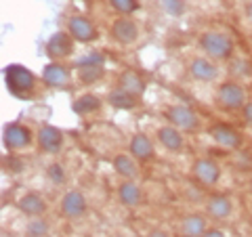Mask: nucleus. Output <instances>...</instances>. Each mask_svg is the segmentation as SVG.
Instances as JSON below:
<instances>
[{
    "label": "nucleus",
    "instance_id": "nucleus-1",
    "mask_svg": "<svg viewBox=\"0 0 252 237\" xmlns=\"http://www.w3.org/2000/svg\"><path fill=\"white\" fill-rule=\"evenodd\" d=\"M200 49L206 53V57L215 59V61H229L235 53V40L219 30H206L202 31L198 38Z\"/></svg>",
    "mask_w": 252,
    "mask_h": 237
},
{
    "label": "nucleus",
    "instance_id": "nucleus-2",
    "mask_svg": "<svg viewBox=\"0 0 252 237\" xmlns=\"http://www.w3.org/2000/svg\"><path fill=\"white\" fill-rule=\"evenodd\" d=\"M4 82H6V89L13 97H19V99H28L32 92L36 89V76L30 72L28 67L17 65V63H11L6 65L4 69Z\"/></svg>",
    "mask_w": 252,
    "mask_h": 237
},
{
    "label": "nucleus",
    "instance_id": "nucleus-3",
    "mask_svg": "<svg viewBox=\"0 0 252 237\" xmlns=\"http://www.w3.org/2000/svg\"><path fill=\"white\" fill-rule=\"evenodd\" d=\"M215 101L223 112H242V107L248 103L246 90H244V86L235 80H225L223 84H219Z\"/></svg>",
    "mask_w": 252,
    "mask_h": 237
},
{
    "label": "nucleus",
    "instance_id": "nucleus-4",
    "mask_svg": "<svg viewBox=\"0 0 252 237\" xmlns=\"http://www.w3.org/2000/svg\"><path fill=\"white\" fill-rule=\"evenodd\" d=\"M76 76L84 86L97 84L105 76V57L101 53H89L76 61Z\"/></svg>",
    "mask_w": 252,
    "mask_h": 237
},
{
    "label": "nucleus",
    "instance_id": "nucleus-5",
    "mask_svg": "<svg viewBox=\"0 0 252 237\" xmlns=\"http://www.w3.org/2000/svg\"><path fill=\"white\" fill-rule=\"evenodd\" d=\"M109 36L112 40L120 46H132L135 42H139L141 38V28L139 23L130 17V15H120L112 21V28H109Z\"/></svg>",
    "mask_w": 252,
    "mask_h": 237
},
{
    "label": "nucleus",
    "instance_id": "nucleus-6",
    "mask_svg": "<svg viewBox=\"0 0 252 237\" xmlns=\"http://www.w3.org/2000/svg\"><path fill=\"white\" fill-rule=\"evenodd\" d=\"M34 141V132H32L26 124H19V122H11L4 126L2 130V145L6 151H21L32 145Z\"/></svg>",
    "mask_w": 252,
    "mask_h": 237
},
{
    "label": "nucleus",
    "instance_id": "nucleus-7",
    "mask_svg": "<svg viewBox=\"0 0 252 237\" xmlns=\"http://www.w3.org/2000/svg\"><path fill=\"white\" fill-rule=\"evenodd\" d=\"M76 49V40L72 38L67 30H59L46 40V55H49L51 61H63L69 59L74 55Z\"/></svg>",
    "mask_w": 252,
    "mask_h": 237
},
{
    "label": "nucleus",
    "instance_id": "nucleus-8",
    "mask_svg": "<svg viewBox=\"0 0 252 237\" xmlns=\"http://www.w3.org/2000/svg\"><path fill=\"white\" fill-rule=\"evenodd\" d=\"M36 143L40 147V151L46 155H57L63 145H65V134H63L61 128L53 124H44L38 128L36 132Z\"/></svg>",
    "mask_w": 252,
    "mask_h": 237
},
{
    "label": "nucleus",
    "instance_id": "nucleus-9",
    "mask_svg": "<svg viewBox=\"0 0 252 237\" xmlns=\"http://www.w3.org/2000/svg\"><path fill=\"white\" fill-rule=\"evenodd\" d=\"M164 118L168 120V124L177 126L183 132H193L200 128V116L187 105H172L164 112Z\"/></svg>",
    "mask_w": 252,
    "mask_h": 237
},
{
    "label": "nucleus",
    "instance_id": "nucleus-10",
    "mask_svg": "<svg viewBox=\"0 0 252 237\" xmlns=\"http://www.w3.org/2000/svg\"><path fill=\"white\" fill-rule=\"evenodd\" d=\"M65 30L72 34V38L76 42L80 44H91L99 38V31H97V26L84 15H72L65 23Z\"/></svg>",
    "mask_w": 252,
    "mask_h": 237
},
{
    "label": "nucleus",
    "instance_id": "nucleus-11",
    "mask_svg": "<svg viewBox=\"0 0 252 237\" xmlns=\"http://www.w3.org/2000/svg\"><path fill=\"white\" fill-rule=\"evenodd\" d=\"M191 177L202 187H215L220 180V166L212 157H198L191 164Z\"/></svg>",
    "mask_w": 252,
    "mask_h": 237
},
{
    "label": "nucleus",
    "instance_id": "nucleus-12",
    "mask_svg": "<svg viewBox=\"0 0 252 237\" xmlns=\"http://www.w3.org/2000/svg\"><path fill=\"white\" fill-rule=\"evenodd\" d=\"M59 206H61V214L65 218L78 220L89 212V200H86V195L80 191V189H67L61 197Z\"/></svg>",
    "mask_w": 252,
    "mask_h": 237
},
{
    "label": "nucleus",
    "instance_id": "nucleus-13",
    "mask_svg": "<svg viewBox=\"0 0 252 237\" xmlns=\"http://www.w3.org/2000/svg\"><path fill=\"white\" fill-rule=\"evenodd\" d=\"M208 134H210V139L215 141L219 147L229 149V151H235V149H240L242 143H244L240 130H235L231 124H225V122L212 124L210 130H208Z\"/></svg>",
    "mask_w": 252,
    "mask_h": 237
},
{
    "label": "nucleus",
    "instance_id": "nucleus-14",
    "mask_svg": "<svg viewBox=\"0 0 252 237\" xmlns=\"http://www.w3.org/2000/svg\"><path fill=\"white\" fill-rule=\"evenodd\" d=\"M42 82L49 89H67L72 84V69L61 61H51L42 69Z\"/></svg>",
    "mask_w": 252,
    "mask_h": 237
},
{
    "label": "nucleus",
    "instance_id": "nucleus-15",
    "mask_svg": "<svg viewBox=\"0 0 252 237\" xmlns=\"http://www.w3.org/2000/svg\"><path fill=\"white\" fill-rule=\"evenodd\" d=\"M187 72L198 82H215L219 78V65L210 57H193L187 65Z\"/></svg>",
    "mask_w": 252,
    "mask_h": 237
},
{
    "label": "nucleus",
    "instance_id": "nucleus-16",
    "mask_svg": "<svg viewBox=\"0 0 252 237\" xmlns=\"http://www.w3.org/2000/svg\"><path fill=\"white\" fill-rule=\"evenodd\" d=\"M128 153L135 157L139 164H147L156 157V147L154 141L147 137L145 132H135L128 141Z\"/></svg>",
    "mask_w": 252,
    "mask_h": 237
},
{
    "label": "nucleus",
    "instance_id": "nucleus-17",
    "mask_svg": "<svg viewBox=\"0 0 252 237\" xmlns=\"http://www.w3.org/2000/svg\"><path fill=\"white\" fill-rule=\"evenodd\" d=\"M156 137H158V143H160L170 153H181L185 149V134H183V130H179L177 126H172V124L160 126V128L156 130Z\"/></svg>",
    "mask_w": 252,
    "mask_h": 237
},
{
    "label": "nucleus",
    "instance_id": "nucleus-18",
    "mask_svg": "<svg viewBox=\"0 0 252 237\" xmlns=\"http://www.w3.org/2000/svg\"><path fill=\"white\" fill-rule=\"evenodd\" d=\"M17 208L21 214L34 218V216H44L46 210H49V204H46L44 195H40L38 191H28L17 200Z\"/></svg>",
    "mask_w": 252,
    "mask_h": 237
},
{
    "label": "nucleus",
    "instance_id": "nucleus-19",
    "mask_svg": "<svg viewBox=\"0 0 252 237\" xmlns=\"http://www.w3.org/2000/svg\"><path fill=\"white\" fill-rule=\"evenodd\" d=\"M233 212V202L225 193H212L206 200V216L212 220H227Z\"/></svg>",
    "mask_w": 252,
    "mask_h": 237
},
{
    "label": "nucleus",
    "instance_id": "nucleus-20",
    "mask_svg": "<svg viewBox=\"0 0 252 237\" xmlns=\"http://www.w3.org/2000/svg\"><path fill=\"white\" fill-rule=\"evenodd\" d=\"M116 195H118V202H120L124 208H137L143 204V191H141V187L135 180H122V183L118 185Z\"/></svg>",
    "mask_w": 252,
    "mask_h": 237
},
{
    "label": "nucleus",
    "instance_id": "nucleus-21",
    "mask_svg": "<svg viewBox=\"0 0 252 237\" xmlns=\"http://www.w3.org/2000/svg\"><path fill=\"white\" fill-rule=\"evenodd\" d=\"M112 168L118 177H122V180H135L139 177V162L130 153H116Z\"/></svg>",
    "mask_w": 252,
    "mask_h": 237
},
{
    "label": "nucleus",
    "instance_id": "nucleus-22",
    "mask_svg": "<svg viewBox=\"0 0 252 237\" xmlns=\"http://www.w3.org/2000/svg\"><path fill=\"white\" fill-rule=\"evenodd\" d=\"M118 86L120 89H124L126 92H130V94H135V97H143V92H145V80H143V76H141L137 69H124V72H120V76H118Z\"/></svg>",
    "mask_w": 252,
    "mask_h": 237
},
{
    "label": "nucleus",
    "instance_id": "nucleus-23",
    "mask_svg": "<svg viewBox=\"0 0 252 237\" xmlns=\"http://www.w3.org/2000/svg\"><path fill=\"white\" fill-rule=\"evenodd\" d=\"M107 103L116 109H122V112H132V109H137L141 105V99L130 92H126L120 86H116V89H112L107 94Z\"/></svg>",
    "mask_w": 252,
    "mask_h": 237
},
{
    "label": "nucleus",
    "instance_id": "nucleus-24",
    "mask_svg": "<svg viewBox=\"0 0 252 237\" xmlns=\"http://www.w3.org/2000/svg\"><path fill=\"white\" fill-rule=\"evenodd\" d=\"M206 229V216L200 214V212H191V214H185L181 218V235L183 237H200Z\"/></svg>",
    "mask_w": 252,
    "mask_h": 237
},
{
    "label": "nucleus",
    "instance_id": "nucleus-25",
    "mask_svg": "<svg viewBox=\"0 0 252 237\" xmlns=\"http://www.w3.org/2000/svg\"><path fill=\"white\" fill-rule=\"evenodd\" d=\"M101 107H103V101H101L97 94L84 92L72 103V112L78 116H93V114H99Z\"/></svg>",
    "mask_w": 252,
    "mask_h": 237
},
{
    "label": "nucleus",
    "instance_id": "nucleus-26",
    "mask_svg": "<svg viewBox=\"0 0 252 237\" xmlns=\"http://www.w3.org/2000/svg\"><path fill=\"white\" fill-rule=\"evenodd\" d=\"M26 237H49L51 235V225L49 220L42 216H34L26 223Z\"/></svg>",
    "mask_w": 252,
    "mask_h": 237
},
{
    "label": "nucleus",
    "instance_id": "nucleus-27",
    "mask_svg": "<svg viewBox=\"0 0 252 237\" xmlns=\"http://www.w3.org/2000/svg\"><path fill=\"white\" fill-rule=\"evenodd\" d=\"M46 178H49L53 185H63L67 180L65 166H63L61 162H51L49 166H46Z\"/></svg>",
    "mask_w": 252,
    "mask_h": 237
},
{
    "label": "nucleus",
    "instance_id": "nucleus-28",
    "mask_svg": "<svg viewBox=\"0 0 252 237\" xmlns=\"http://www.w3.org/2000/svg\"><path fill=\"white\" fill-rule=\"evenodd\" d=\"M109 4H112V9L120 15H132L141 9L139 0H109Z\"/></svg>",
    "mask_w": 252,
    "mask_h": 237
},
{
    "label": "nucleus",
    "instance_id": "nucleus-29",
    "mask_svg": "<svg viewBox=\"0 0 252 237\" xmlns=\"http://www.w3.org/2000/svg\"><path fill=\"white\" fill-rule=\"evenodd\" d=\"M160 4H162L164 13L170 15V17H181V15L187 11L185 0H160Z\"/></svg>",
    "mask_w": 252,
    "mask_h": 237
},
{
    "label": "nucleus",
    "instance_id": "nucleus-30",
    "mask_svg": "<svg viewBox=\"0 0 252 237\" xmlns=\"http://www.w3.org/2000/svg\"><path fill=\"white\" fill-rule=\"evenodd\" d=\"M2 164H4L6 170L15 172V175H19V172H23V168H26V162H23V157L17 155L15 151H9V157H4Z\"/></svg>",
    "mask_w": 252,
    "mask_h": 237
},
{
    "label": "nucleus",
    "instance_id": "nucleus-31",
    "mask_svg": "<svg viewBox=\"0 0 252 237\" xmlns=\"http://www.w3.org/2000/svg\"><path fill=\"white\" fill-rule=\"evenodd\" d=\"M242 118H244V124L252 128V101H248L246 105L242 107Z\"/></svg>",
    "mask_w": 252,
    "mask_h": 237
},
{
    "label": "nucleus",
    "instance_id": "nucleus-32",
    "mask_svg": "<svg viewBox=\"0 0 252 237\" xmlns=\"http://www.w3.org/2000/svg\"><path fill=\"white\" fill-rule=\"evenodd\" d=\"M200 237H227V235L220 231V229H206V231H204Z\"/></svg>",
    "mask_w": 252,
    "mask_h": 237
},
{
    "label": "nucleus",
    "instance_id": "nucleus-33",
    "mask_svg": "<svg viewBox=\"0 0 252 237\" xmlns=\"http://www.w3.org/2000/svg\"><path fill=\"white\" fill-rule=\"evenodd\" d=\"M147 237H170L164 229H154V231H149V235Z\"/></svg>",
    "mask_w": 252,
    "mask_h": 237
},
{
    "label": "nucleus",
    "instance_id": "nucleus-34",
    "mask_svg": "<svg viewBox=\"0 0 252 237\" xmlns=\"http://www.w3.org/2000/svg\"><path fill=\"white\" fill-rule=\"evenodd\" d=\"M246 17L252 23V0H250V2H246Z\"/></svg>",
    "mask_w": 252,
    "mask_h": 237
},
{
    "label": "nucleus",
    "instance_id": "nucleus-35",
    "mask_svg": "<svg viewBox=\"0 0 252 237\" xmlns=\"http://www.w3.org/2000/svg\"><path fill=\"white\" fill-rule=\"evenodd\" d=\"M250 46H252V36H250Z\"/></svg>",
    "mask_w": 252,
    "mask_h": 237
},
{
    "label": "nucleus",
    "instance_id": "nucleus-36",
    "mask_svg": "<svg viewBox=\"0 0 252 237\" xmlns=\"http://www.w3.org/2000/svg\"><path fill=\"white\" fill-rule=\"evenodd\" d=\"M250 92H252V82H250Z\"/></svg>",
    "mask_w": 252,
    "mask_h": 237
},
{
    "label": "nucleus",
    "instance_id": "nucleus-37",
    "mask_svg": "<svg viewBox=\"0 0 252 237\" xmlns=\"http://www.w3.org/2000/svg\"><path fill=\"white\" fill-rule=\"evenodd\" d=\"M84 2H91V0H84Z\"/></svg>",
    "mask_w": 252,
    "mask_h": 237
},
{
    "label": "nucleus",
    "instance_id": "nucleus-38",
    "mask_svg": "<svg viewBox=\"0 0 252 237\" xmlns=\"http://www.w3.org/2000/svg\"><path fill=\"white\" fill-rule=\"evenodd\" d=\"M181 237H183V235H181Z\"/></svg>",
    "mask_w": 252,
    "mask_h": 237
}]
</instances>
